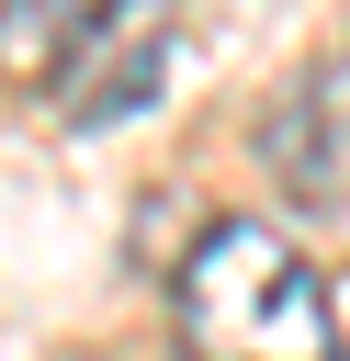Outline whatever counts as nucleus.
<instances>
[{
	"mask_svg": "<svg viewBox=\"0 0 350 361\" xmlns=\"http://www.w3.org/2000/svg\"><path fill=\"white\" fill-rule=\"evenodd\" d=\"M169 316H181V350L192 361H350L327 282L260 214H226V226L192 237V259L169 282Z\"/></svg>",
	"mask_w": 350,
	"mask_h": 361,
	"instance_id": "f257e3e1",
	"label": "nucleus"
},
{
	"mask_svg": "<svg viewBox=\"0 0 350 361\" xmlns=\"http://www.w3.org/2000/svg\"><path fill=\"white\" fill-rule=\"evenodd\" d=\"M169 56H181V11L169 0H102L68 45H56V113L68 124H124L169 90Z\"/></svg>",
	"mask_w": 350,
	"mask_h": 361,
	"instance_id": "f03ea898",
	"label": "nucleus"
},
{
	"mask_svg": "<svg viewBox=\"0 0 350 361\" xmlns=\"http://www.w3.org/2000/svg\"><path fill=\"white\" fill-rule=\"evenodd\" d=\"M260 158L282 169V192L305 214H350V56L316 68L271 124H260Z\"/></svg>",
	"mask_w": 350,
	"mask_h": 361,
	"instance_id": "7ed1b4c3",
	"label": "nucleus"
},
{
	"mask_svg": "<svg viewBox=\"0 0 350 361\" xmlns=\"http://www.w3.org/2000/svg\"><path fill=\"white\" fill-rule=\"evenodd\" d=\"M102 0H0V68H56V45L90 23Z\"/></svg>",
	"mask_w": 350,
	"mask_h": 361,
	"instance_id": "20e7f679",
	"label": "nucleus"
}]
</instances>
